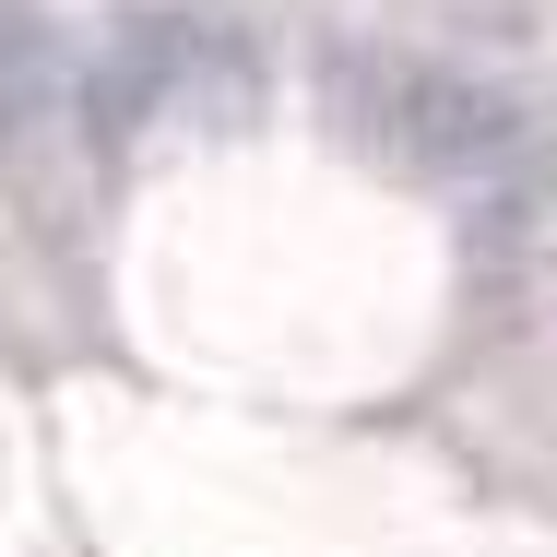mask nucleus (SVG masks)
<instances>
[{
    "label": "nucleus",
    "mask_w": 557,
    "mask_h": 557,
    "mask_svg": "<svg viewBox=\"0 0 557 557\" xmlns=\"http://www.w3.org/2000/svg\"><path fill=\"white\" fill-rule=\"evenodd\" d=\"M48 108H60V36L36 0H0V143H24Z\"/></svg>",
    "instance_id": "nucleus-3"
},
{
    "label": "nucleus",
    "mask_w": 557,
    "mask_h": 557,
    "mask_svg": "<svg viewBox=\"0 0 557 557\" xmlns=\"http://www.w3.org/2000/svg\"><path fill=\"white\" fill-rule=\"evenodd\" d=\"M249 108H261V48L214 12H143L96 84V119L119 143H214Z\"/></svg>",
    "instance_id": "nucleus-2"
},
{
    "label": "nucleus",
    "mask_w": 557,
    "mask_h": 557,
    "mask_svg": "<svg viewBox=\"0 0 557 557\" xmlns=\"http://www.w3.org/2000/svg\"><path fill=\"white\" fill-rule=\"evenodd\" d=\"M344 131L380 143L416 178H522L534 166V108L486 72H440V60H344L333 72Z\"/></svg>",
    "instance_id": "nucleus-1"
}]
</instances>
